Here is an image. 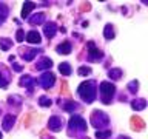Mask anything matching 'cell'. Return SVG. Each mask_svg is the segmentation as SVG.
<instances>
[{"mask_svg":"<svg viewBox=\"0 0 148 139\" xmlns=\"http://www.w3.org/2000/svg\"><path fill=\"white\" fill-rule=\"evenodd\" d=\"M117 139H131V138H128V136H120V138H117Z\"/></svg>","mask_w":148,"mask_h":139,"instance_id":"obj_33","label":"cell"},{"mask_svg":"<svg viewBox=\"0 0 148 139\" xmlns=\"http://www.w3.org/2000/svg\"><path fill=\"white\" fill-rule=\"evenodd\" d=\"M90 122L92 127H96L97 130H102V128H106L110 124V118L108 114H105L103 111L100 110H96L91 113V118H90Z\"/></svg>","mask_w":148,"mask_h":139,"instance_id":"obj_3","label":"cell"},{"mask_svg":"<svg viewBox=\"0 0 148 139\" xmlns=\"http://www.w3.org/2000/svg\"><path fill=\"white\" fill-rule=\"evenodd\" d=\"M108 77L111 81H119V79L122 77V70L120 68H111L108 71Z\"/></svg>","mask_w":148,"mask_h":139,"instance_id":"obj_18","label":"cell"},{"mask_svg":"<svg viewBox=\"0 0 148 139\" xmlns=\"http://www.w3.org/2000/svg\"><path fill=\"white\" fill-rule=\"evenodd\" d=\"M8 14H9V8L6 6V3L0 2V25H2V23L6 20Z\"/></svg>","mask_w":148,"mask_h":139,"instance_id":"obj_17","label":"cell"},{"mask_svg":"<svg viewBox=\"0 0 148 139\" xmlns=\"http://www.w3.org/2000/svg\"><path fill=\"white\" fill-rule=\"evenodd\" d=\"M77 73L80 74V76H88V74L91 73V68L90 67H80L77 70Z\"/></svg>","mask_w":148,"mask_h":139,"instance_id":"obj_28","label":"cell"},{"mask_svg":"<svg viewBox=\"0 0 148 139\" xmlns=\"http://www.w3.org/2000/svg\"><path fill=\"white\" fill-rule=\"evenodd\" d=\"M128 90H130V93L136 94L137 90H139V82H137V81H131V82L128 83Z\"/></svg>","mask_w":148,"mask_h":139,"instance_id":"obj_24","label":"cell"},{"mask_svg":"<svg viewBox=\"0 0 148 139\" xmlns=\"http://www.w3.org/2000/svg\"><path fill=\"white\" fill-rule=\"evenodd\" d=\"M18 83H20V87H26L28 90H32V85H36V79H32L31 76H28V74H25V76L20 77V81H18Z\"/></svg>","mask_w":148,"mask_h":139,"instance_id":"obj_10","label":"cell"},{"mask_svg":"<svg viewBox=\"0 0 148 139\" xmlns=\"http://www.w3.org/2000/svg\"><path fill=\"white\" fill-rule=\"evenodd\" d=\"M39 83L45 88V90H48V88H51V87L56 83V76H54L51 71L43 73V74L40 76V79H39Z\"/></svg>","mask_w":148,"mask_h":139,"instance_id":"obj_6","label":"cell"},{"mask_svg":"<svg viewBox=\"0 0 148 139\" xmlns=\"http://www.w3.org/2000/svg\"><path fill=\"white\" fill-rule=\"evenodd\" d=\"M0 113H2V110H0Z\"/></svg>","mask_w":148,"mask_h":139,"instance_id":"obj_35","label":"cell"},{"mask_svg":"<svg viewBox=\"0 0 148 139\" xmlns=\"http://www.w3.org/2000/svg\"><path fill=\"white\" fill-rule=\"evenodd\" d=\"M45 20H46V17H45L43 12H37V14H34V16L29 17L31 25H40V23H45Z\"/></svg>","mask_w":148,"mask_h":139,"instance_id":"obj_13","label":"cell"},{"mask_svg":"<svg viewBox=\"0 0 148 139\" xmlns=\"http://www.w3.org/2000/svg\"><path fill=\"white\" fill-rule=\"evenodd\" d=\"M63 125V120L62 118H59V116H51L49 120H48V128L53 130V131H59L60 128H62Z\"/></svg>","mask_w":148,"mask_h":139,"instance_id":"obj_7","label":"cell"},{"mask_svg":"<svg viewBox=\"0 0 148 139\" xmlns=\"http://www.w3.org/2000/svg\"><path fill=\"white\" fill-rule=\"evenodd\" d=\"M86 46H88V60H90V62H99V60L103 57V53H102L99 48H96L94 42H88Z\"/></svg>","mask_w":148,"mask_h":139,"instance_id":"obj_5","label":"cell"},{"mask_svg":"<svg viewBox=\"0 0 148 139\" xmlns=\"http://www.w3.org/2000/svg\"><path fill=\"white\" fill-rule=\"evenodd\" d=\"M77 108H79V105L74 100H68V102H65V104H63V110L68 111V113H73V111L77 110Z\"/></svg>","mask_w":148,"mask_h":139,"instance_id":"obj_20","label":"cell"},{"mask_svg":"<svg viewBox=\"0 0 148 139\" xmlns=\"http://www.w3.org/2000/svg\"><path fill=\"white\" fill-rule=\"evenodd\" d=\"M8 102H9L11 105H20V104H22V99H20L18 96H11V97L8 99Z\"/></svg>","mask_w":148,"mask_h":139,"instance_id":"obj_27","label":"cell"},{"mask_svg":"<svg viewBox=\"0 0 148 139\" xmlns=\"http://www.w3.org/2000/svg\"><path fill=\"white\" fill-rule=\"evenodd\" d=\"M0 139H2V133H0Z\"/></svg>","mask_w":148,"mask_h":139,"instance_id":"obj_34","label":"cell"},{"mask_svg":"<svg viewBox=\"0 0 148 139\" xmlns=\"http://www.w3.org/2000/svg\"><path fill=\"white\" fill-rule=\"evenodd\" d=\"M73 51V46H71V43L69 42H63V43H60L59 46H57V53L59 54H63V56H66V54H69Z\"/></svg>","mask_w":148,"mask_h":139,"instance_id":"obj_14","label":"cell"},{"mask_svg":"<svg viewBox=\"0 0 148 139\" xmlns=\"http://www.w3.org/2000/svg\"><path fill=\"white\" fill-rule=\"evenodd\" d=\"M37 53H40V48H32L31 51H28V53H23V60L29 62V60H32L37 56Z\"/></svg>","mask_w":148,"mask_h":139,"instance_id":"obj_19","label":"cell"},{"mask_svg":"<svg viewBox=\"0 0 148 139\" xmlns=\"http://www.w3.org/2000/svg\"><path fill=\"white\" fill-rule=\"evenodd\" d=\"M103 36H105V39H108V40L114 37V30H113V26H111L110 23L105 25V28H103Z\"/></svg>","mask_w":148,"mask_h":139,"instance_id":"obj_23","label":"cell"},{"mask_svg":"<svg viewBox=\"0 0 148 139\" xmlns=\"http://www.w3.org/2000/svg\"><path fill=\"white\" fill-rule=\"evenodd\" d=\"M39 104H40L42 107H51V104H53V102H51V99H49V97H46V96H42L40 99H39Z\"/></svg>","mask_w":148,"mask_h":139,"instance_id":"obj_26","label":"cell"},{"mask_svg":"<svg viewBox=\"0 0 148 139\" xmlns=\"http://www.w3.org/2000/svg\"><path fill=\"white\" fill-rule=\"evenodd\" d=\"M9 62H16V56H9Z\"/></svg>","mask_w":148,"mask_h":139,"instance_id":"obj_32","label":"cell"},{"mask_svg":"<svg viewBox=\"0 0 148 139\" xmlns=\"http://www.w3.org/2000/svg\"><path fill=\"white\" fill-rule=\"evenodd\" d=\"M11 46H12L11 39H6V37H2V39H0V48H2L3 51H8Z\"/></svg>","mask_w":148,"mask_h":139,"instance_id":"obj_21","label":"cell"},{"mask_svg":"<svg viewBox=\"0 0 148 139\" xmlns=\"http://www.w3.org/2000/svg\"><path fill=\"white\" fill-rule=\"evenodd\" d=\"M56 32H57V25L53 22H49V23H45V26H43V34L48 37V39H53V37L56 36Z\"/></svg>","mask_w":148,"mask_h":139,"instance_id":"obj_9","label":"cell"},{"mask_svg":"<svg viewBox=\"0 0 148 139\" xmlns=\"http://www.w3.org/2000/svg\"><path fill=\"white\" fill-rule=\"evenodd\" d=\"M14 122H16V116H12V114H6L3 118V122H2V127L5 131H9V130L12 128V125Z\"/></svg>","mask_w":148,"mask_h":139,"instance_id":"obj_11","label":"cell"},{"mask_svg":"<svg viewBox=\"0 0 148 139\" xmlns=\"http://www.w3.org/2000/svg\"><path fill=\"white\" fill-rule=\"evenodd\" d=\"M131 107H133V110H136V111L145 110L147 100H145V99H134V100L131 102Z\"/></svg>","mask_w":148,"mask_h":139,"instance_id":"obj_16","label":"cell"},{"mask_svg":"<svg viewBox=\"0 0 148 139\" xmlns=\"http://www.w3.org/2000/svg\"><path fill=\"white\" fill-rule=\"evenodd\" d=\"M0 87H2V88H6L8 87V79H5L3 73H0Z\"/></svg>","mask_w":148,"mask_h":139,"instance_id":"obj_30","label":"cell"},{"mask_svg":"<svg viewBox=\"0 0 148 139\" xmlns=\"http://www.w3.org/2000/svg\"><path fill=\"white\" fill-rule=\"evenodd\" d=\"M110 134H111L110 130H105V131L97 130V131H96V138H97V139H106V138H110Z\"/></svg>","mask_w":148,"mask_h":139,"instance_id":"obj_25","label":"cell"},{"mask_svg":"<svg viewBox=\"0 0 148 139\" xmlns=\"http://www.w3.org/2000/svg\"><path fill=\"white\" fill-rule=\"evenodd\" d=\"M25 39H26L28 42H29V43H40L42 37H40V34H39V32H37V31L31 30V31H28V32H26Z\"/></svg>","mask_w":148,"mask_h":139,"instance_id":"obj_12","label":"cell"},{"mask_svg":"<svg viewBox=\"0 0 148 139\" xmlns=\"http://www.w3.org/2000/svg\"><path fill=\"white\" fill-rule=\"evenodd\" d=\"M59 71L63 74V76H69L71 74V67H69V63H66V62H62L59 65Z\"/></svg>","mask_w":148,"mask_h":139,"instance_id":"obj_22","label":"cell"},{"mask_svg":"<svg viewBox=\"0 0 148 139\" xmlns=\"http://www.w3.org/2000/svg\"><path fill=\"white\" fill-rule=\"evenodd\" d=\"M16 40H17V42H23V40H25V31H23V30H17V32H16Z\"/></svg>","mask_w":148,"mask_h":139,"instance_id":"obj_29","label":"cell"},{"mask_svg":"<svg viewBox=\"0 0 148 139\" xmlns=\"http://www.w3.org/2000/svg\"><path fill=\"white\" fill-rule=\"evenodd\" d=\"M12 68L16 70V71H18V73L22 71V67H20V65H18V63H16V62H12Z\"/></svg>","mask_w":148,"mask_h":139,"instance_id":"obj_31","label":"cell"},{"mask_svg":"<svg viewBox=\"0 0 148 139\" xmlns=\"http://www.w3.org/2000/svg\"><path fill=\"white\" fill-rule=\"evenodd\" d=\"M77 93L79 96L82 97L86 104H91L92 100L96 99V93H97V85L94 81H86V82H82L77 88Z\"/></svg>","mask_w":148,"mask_h":139,"instance_id":"obj_1","label":"cell"},{"mask_svg":"<svg viewBox=\"0 0 148 139\" xmlns=\"http://www.w3.org/2000/svg\"><path fill=\"white\" fill-rule=\"evenodd\" d=\"M51 67H53V60L49 57H42L40 60H37V65H36V68L39 71H46V70L49 71Z\"/></svg>","mask_w":148,"mask_h":139,"instance_id":"obj_8","label":"cell"},{"mask_svg":"<svg viewBox=\"0 0 148 139\" xmlns=\"http://www.w3.org/2000/svg\"><path fill=\"white\" fill-rule=\"evenodd\" d=\"M86 131V120L82 118V116L74 114L71 116L68 122V133L69 136H74L76 133H85Z\"/></svg>","mask_w":148,"mask_h":139,"instance_id":"obj_2","label":"cell"},{"mask_svg":"<svg viewBox=\"0 0 148 139\" xmlns=\"http://www.w3.org/2000/svg\"><path fill=\"white\" fill-rule=\"evenodd\" d=\"M34 8H36V3H34V2H26L25 5H23V8H22V17L26 19Z\"/></svg>","mask_w":148,"mask_h":139,"instance_id":"obj_15","label":"cell"},{"mask_svg":"<svg viewBox=\"0 0 148 139\" xmlns=\"http://www.w3.org/2000/svg\"><path fill=\"white\" fill-rule=\"evenodd\" d=\"M99 90H100V100L103 102V104H111V100H113V96L116 93V87L113 85L111 82H102L99 85Z\"/></svg>","mask_w":148,"mask_h":139,"instance_id":"obj_4","label":"cell"}]
</instances>
